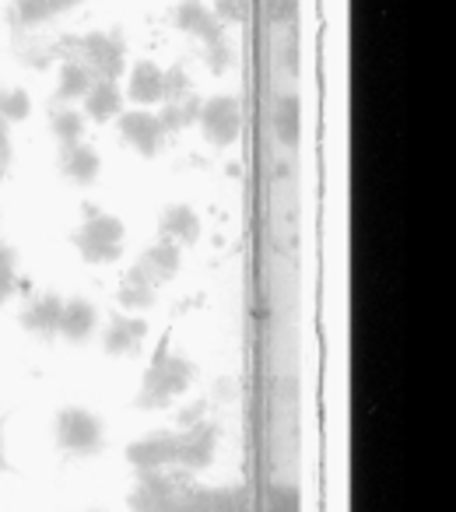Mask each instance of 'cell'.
Instances as JSON below:
<instances>
[{
  "label": "cell",
  "mask_w": 456,
  "mask_h": 512,
  "mask_svg": "<svg viewBox=\"0 0 456 512\" xmlns=\"http://www.w3.org/2000/svg\"><path fill=\"white\" fill-rule=\"evenodd\" d=\"M197 379V365L186 355L169 348V337L162 341V348L155 351V358L148 362L141 376V390H137V407L141 411H162L172 407Z\"/></svg>",
  "instance_id": "1"
},
{
  "label": "cell",
  "mask_w": 456,
  "mask_h": 512,
  "mask_svg": "<svg viewBox=\"0 0 456 512\" xmlns=\"http://www.w3.org/2000/svg\"><path fill=\"white\" fill-rule=\"evenodd\" d=\"M130 512H193V481L183 470H144L127 495Z\"/></svg>",
  "instance_id": "2"
},
{
  "label": "cell",
  "mask_w": 456,
  "mask_h": 512,
  "mask_svg": "<svg viewBox=\"0 0 456 512\" xmlns=\"http://www.w3.org/2000/svg\"><path fill=\"white\" fill-rule=\"evenodd\" d=\"M71 242L85 264H116L123 256V246H127V228H123V221L116 214L102 211L95 204H85V218L74 228Z\"/></svg>",
  "instance_id": "3"
},
{
  "label": "cell",
  "mask_w": 456,
  "mask_h": 512,
  "mask_svg": "<svg viewBox=\"0 0 456 512\" xmlns=\"http://www.w3.org/2000/svg\"><path fill=\"white\" fill-rule=\"evenodd\" d=\"M53 442L67 460H92L106 449V421L81 404H67L53 418Z\"/></svg>",
  "instance_id": "4"
},
{
  "label": "cell",
  "mask_w": 456,
  "mask_h": 512,
  "mask_svg": "<svg viewBox=\"0 0 456 512\" xmlns=\"http://www.w3.org/2000/svg\"><path fill=\"white\" fill-rule=\"evenodd\" d=\"M74 53H81L95 78L120 81L127 74V43L120 32H88L74 43Z\"/></svg>",
  "instance_id": "5"
},
{
  "label": "cell",
  "mask_w": 456,
  "mask_h": 512,
  "mask_svg": "<svg viewBox=\"0 0 456 512\" xmlns=\"http://www.w3.org/2000/svg\"><path fill=\"white\" fill-rule=\"evenodd\" d=\"M197 127L204 130L207 144L214 148H232L243 134V106L232 95H214V99L200 102Z\"/></svg>",
  "instance_id": "6"
},
{
  "label": "cell",
  "mask_w": 456,
  "mask_h": 512,
  "mask_svg": "<svg viewBox=\"0 0 456 512\" xmlns=\"http://www.w3.org/2000/svg\"><path fill=\"white\" fill-rule=\"evenodd\" d=\"M214 449H218V425L211 418L179 425L176 432V470L183 474H200L211 467Z\"/></svg>",
  "instance_id": "7"
},
{
  "label": "cell",
  "mask_w": 456,
  "mask_h": 512,
  "mask_svg": "<svg viewBox=\"0 0 456 512\" xmlns=\"http://www.w3.org/2000/svg\"><path fill=\"white\" fill-rule=\"evenodd\" d=\"M144 341H148V320L141 313H127V309H113L102 327V351L109 358H134L141 355Z\"/></svg>",
  "instance_id": "8"
},
{
  "label": "cell",
  "mask_w": 456,
  "mask_h": 512,
  "mask_svg": "<svg viewBox=\"0 0 456 512\" xmlns=\"http://www.w3.org/2000/svg\"><path fill=\"white\" fill-rule=\"evenodd\" d=\"M116 127H120V137L130 144V148L137 151L141 158H155L158 151H162V144H165V127H162V120H158V113L155 109H144V106H137V109H123L120 116H116Z\"/></svg>",
  "instance_id": "9"
},
{
  "label": "cell",
  "mask_w": 456,
  "mask_h": 512,
  "mask_svg": "<svg viewBox=\"0 0 456 512\" xmlns=\"http://www.w3.org/2000/svg\"><path fill=\"white\" fill-rule=\"evenodd\" d=\"M127 463L144 474V470H176V432L162 428L127 446Z\"/></svg>",
  "instance_id": "10"
},
{
  "label": "cell",
  "mask_w": 456,
  "mask_h": 512,
  "mask_svg": "<svg viewBox=\"0 0 456 512\" xmlns=\"http://www.w3.org/2000/svg\"><path fill=\"white\" fill-rule=\"evenodd\" d=\"M60 309H64V295L53 292V288H43L36 292L22 309V327L29 334H36L39 341H53L60 327Z\"/></svg>",
  "instance_id": "11"
},
{
  "label": "cell",
  "mask_w": 456,
  "mask_h": 512,
  "mask_svg": "<svg viewBox=\"0 0 456 512\" xmlns=\"http://www.w3.org/2000/svg\"><path fill=\"white\" fill-rule=\"evenodd\" d=\"M172 22H176L179 32H186V36L200 39L204 46L207 43H218V39H225V25L218 22V15H214V11L207 8L204 0H179Z\"/></svg>",
  "instance_id": "12"
},
{
  "label": "cell",
  "mask_w": 456,
  "mask_h": 512,
  "mask_svg": "<svg viewBox=\"0 0 456 512\" xmlns=\"http://www.w3.org/2000/svg\"><path fill=\"white\" fill-rule=\"evenodd\" d=\"M95 330H99V309H95L85 295L64 299L57 337H64L67 344H88L95 337Z\"/></svg>",
  "instance_id": "13"
},
{
  "label": "cell",
  "mask_w": 456,
  "mask_h": 512,
  "mask_svg": "<svg viewBox=\"0 0 456 512\" xmlns=\"http://www.w3.org/2000/svg\"><path fill=\"white\" fill-rule=\"evenodd\" d=\"M127 95L134 106H162L165 102V67L151 64V60H137L130 67V78H127Z\"/></svg>",
  "instance_id": "14"
},
{
  "label": "cell",
  "mask_w": 456,
  "mask_h": 512,
  "mask_svg": "<svg viewBox=\"0 0 456 512\" xmlns=\"http://www.w3.org/2000/svg\"><path fill=\"white\" fill-rule=\"evenodd\" d=\"M123 109H127V95H123L120 81H109V78H95V85L81 99V113L92 123H113Z\"/></svg>",
  "instance_id": "15"
},
{
  "label": "cell",
  "mask_w": 456,
  "mask_h": 512,
  "mask_svg": "<svg viewBox=\"0 0 456 512\" xmlns=\"http://www.w3.org/2000/svg\"><path fill=\"white\" fill-rule=\"evenodd\" d=\"M60 172H64L67 183L74 186H92L102 172V158L99 151L88 141H71L60 144Z\"/></svg>",
  "instance_id": "16"
},
{
  "label": "cell",
  "mask_w": 456,
  "mask_h": 512,
  "mask_svg": "<svg viewBox=\"0 0 456 512\" xmlns=\"http://www.w3.org/2000/svg\"><path fill=\"white\" fill-rule=\"evenodd\" d=\"M158 292H162V285L141 264H130V271L120 278L116 299H120V309H127V313H144V309H151L158 302Z\"/></svg>",
  "instance_id": "17"
},
{
  "label": "cell",
  "mask_w": 456,
  "mask_h": 512,
  "mask_svg": "<svg viewBox=\"0 0 456 512\" xmlns=\"http://www.w3.org/2000/svg\"><path fill=\"white\" fill-rule=\"evenodd\" d=\"M193 512H250L243 484H193Z\"/></svg>",
  "instance_id": "18"
},
{
  "label": "cell",
  "mask_w": 456,
  "mask_h": 512,
  "mask_svg": "<svg viewBox=\"0 0 456 512\" xmlns=\"http://www.w3.org/2000/svg\"><path fill=\"white\" fill-rule=\"evenodd\" d=\"M158 239H169L176 246L190 249L193 242L200 239V218L190 204H169L162 211V221H158Z\"/></svg>",
  "instance_id": "19"
},
{
  "label": "cell",
  "mask_w": 456,
  "mask_h": 512,
  "mask_svg": "<svg viewBox=\"0 0 456 512\" xmlns=\"http://www.w3.org/2000/svg\"><path fill=\"white\" fill-rule=\"evenodd\" d=\"M95 85V74L92 67L85 64L81 57H64L60 60V78H57V102L64 106H78L81 99L88 95V88Z\"/></svg>",
  "instance_id": "20"
},
{
  "label": "cell",
  "mask_w": 456,
  "mask_h": 512,
  "mask_svg": "<svg viewBox=\"0 0 456 512\" xmlns=\"http://www.w3.org/2000/svg\"><path fill=\"white\" fill-rule=\"evenodd\" d=\"M183 253H186V249L176 246V242L158 239V242H151V246L144 249L137 264H141L144 271H148L151 278L158 281V285H169V281L179 274V267H183Z\"/></svg>",
  "instance_id": "21"
},
{
  "label": "cell",
  "mask_w": 456,
  "mask_h": 512,
  "mask_svg": "<svg viewBox=\"0 0 456 512\" xmlns=\"http://www.w3.org/2000/svg\"><path fill=\"white\" fill-rule=\"evenodd\" d=\"M50 130H53V137H57V144L85 141L88 120L78 106H64V102H57V109L50 113Z\"/></svg>",
  "instance_id": "22"
},
{
  "label": "cell",
  "mask_w": 456,
  "mask_h": 512,
  "mask_svg": "<svg viewBox=\"0 0 456 512\" xmlns=\"http://www.w3.org/2000/svg\"><path fill=\"white\" fill-rule=\"evenodd\" d=\"M274 127H278V137L281 144H288V148H295L299 144V134H302V106L295 95H285V99L278 102V113H274Z\"/></svg>",
  "instance_id": "23"
},
{
  "label": "cell",
  "mask_w": 456,
  "mask_h": 512,
  "mask_svg": "<svg viewBox=\"0 0 456 512\" xmlns=\"http://www.w3.org/2000/svg\"><path fill=\"white\" fill-rule=\"evenodd\" d=\"M11 8H15V22L22 29H36V25H46L60 15L57 0H11Z\"/></svg>",
  "instance_id": "24"
},
{
  "label": "cell",
  "mask_w": 456,
  "mask_h": 512,
  "mask_svg": "<svg viewBox=\"0 0 456 512\" xmlns=\"http://www.w3.org/2000/svg\"><path fill=\"white\" fill-rule=\"evenodd\" d=\"M18 295V249L0 235V306Z\"/></svg>",
  "instance_id": "25"
},
{
  "label": "cell",
  "mask_w": 456,
  "mask_h": 512,
  "mask_svg": "<svg viewBox=\"0 0 456 512\" xmlns=\"http://www.w3.org/2000/svg\"><path fill=\"white\" fill-rule=\"evenodd\" d=\"M29 113H32V99L25 88H0V116H4L11 127L29 120Z\"/></svg>",
  "instance_id": "26"
},
{
  "label": "cell",
  "mask_w": 456,
  "mask_h": 512,
  "mask_svg": "<svg viewBox=\"0 0 456 512\" xmlns=\"http://www.w3.org/2000/svg\"><path fill=\"white\" fill-rule=\"evenodd\" d=\"M11 165H15V137H11V123L0 116V183L8 179Z\"/></svg>",
  "instance_id": "27"
},
{
  "label": "cell",
  "mask_w": 456,
  "mask_h": 512,
  "mask_svg": "<svg viewBox=\"0 0 456 512\" xmlns=\"http://www.w3.org/2000/svg\"><path fill=\"white\" fill-rule=\"evenodd\" d=\"M214 15H218V22H243L246 18V0H214Z\"/></svg>",
  "instance_id": "28"
},
{
  "label": "cell",
  "mask_w": 456,
  "mask_h": 512,
  "mask_svg": "<svg viewBox=\"0 0 456 512\" xmlns=\"http://www.w3.org/2000/svg\"><path fill=\"white\" fill-rule=\"evenodd\" d=\"M207 64H211L214 74H221L228 67V43L218 39V43H207Z\"/></svg>",
  "instance_id": "29"
},
{
  "label": "cell",
  "mask_w": 456,
  "mask_h": 512,
  "mask_svg": "<svg viewBox=\"0 0 456 512\" xmlns=\"http://www.w3.org/2000/svg\"><path fill=\"white\" fill-rule=\"evenodd\" d=\"M11 463H8V446H4V421H0V474L8 470Z\"/></svg>",
  "instance_id": "30"
},
{
  "label": "cell",
  "mask_w": 456,
  "mask_h": 512,
  "mask_svg": "<svg viewBox=\"0 0 456 512\" xmlns=\"http://www.w3.org/2000/svg\"><path fill=\"white\" fill-rule=\"evenodd\" d=\"M57 4H60V15H64V11L78 8V4H85V0H57Z\"/></svg>",
  "instance_id": "31"
}]
</instances>
